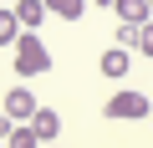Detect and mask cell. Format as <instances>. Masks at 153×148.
I'll return each instance as SVG.
<instances>
[{"instance_id":"cell-1","label":"cell","mask_w":153,"mask_h":148,"mask_svg":"<svg viewBox=\"0 0 153 148\" xmlns=\"http://www.w3.org/2000/svg\"><path fill=\"white\" fill-rule=\"evenodd\" d=\"M16 71H21V77H41V71H51V46H46L36 31H26V36L16 41Z\"/></svg>"},{"instance_id":"cell-2","label":"cell","mask_w":153,"mask_h":148,"mask_svg":"<svg viewBox=\"0 0 153 148\" xmlns=\"http://www.w3.org/2000/svg\"><path fill=\"white\" fill-rule=\"evenodd\" d=\"M102 112H107V118H148L153 107H148V97H143L138 87H123V92H112V97L102 102Z\"/></svg>"},{"instance_id":"cell-3","label":"cell","mask_w":153,"mask_h":148,"mask_svg":"<svg viewBox=\"0 0 153 148\" xmlns=\"http://www.w3.org/2000/svg\"><path fill=\"white\" fill-rule=\"evenodd\" d=\"M0 112H5L10 123H31V118H36V97H31L26 87H10V92H5V107H0Z\"/></svg>"},{"instance_id":"cell-4","label":"cell","mask_w":153,"mask_h":148,"mask_svg":"<svg viewBox=\"0 0 153 148\" xmlns=\"http://www.w3.org/2000/svg\"><path fill=\"white\" fill-rule=\"evenodd\" d=\"M26 128L36 133V143H51V138L61 133V112H56V107H36V118H31Z\"/></svg>"},{"instance_id":"cell-5","label":"cell","mask_w":153,"mask_h":148,"mask_svg":"<svg viewBox=\"0 0 153 148\" xmlns=\"http://www.w3.org/2000/svg\"><path fill=\"white\" fill-rule=\"evenodd\" d=\"M112 10L123 16V26H148V21H153L148 0H112Z\"/></svg>"},{"instance_id":"cell-6","label":"cell","mask_w":153,"mask_h":148,"mask_svg":"<svg viewBox=\"0 0 153 148\" xmlns=\"http://www.w3.org/2000/svg\"><path fill=\"white\" fill-rule=\"evenodd\" d=\"M16 21H21V31H36L41 21H46V5H41V0H16Z\"/></svg>"},{"instance_id":"cell-7","label":"cell","mask_w":153,"mask_h":148,"mask_svg":"<svg viewBox=\"0 0 153 148\" xmlns=\"http://www.w3.org/2000/svg\"><path fill=\"white\" fill-rule=\"evenodd\" d=\"M128 61H133V51H123V46H112V51H102V77H128Z\"/></svg>"},{"instance_id":"cell-8","label":"cell","mask_w":153,"mask_h":148,"mask_svg":"<svg viewBox=\"0 0 153 148\" xmlns=\"http://www.w3.org/2000/svg\"><path fill=\"white\" fill-rule=\"evenodd\" d=\"M26 31H21V21H16V10L10 5H0V46H16Z\"/></svg>"},{"instance_id":"cell-9","label":"cell","mask_w":153,"mask_h":148,"mask_svg":"<svg viewBox=\"0 0 153 148\" xmlns=\"http://www.w3.org/2000/svg\"><path fill=\"white\" fill-rule=\"evenodd\" d=\"M41 5H46L51 16H61V21H82V10H87V0H41Z\"/></svg>"},{"instance_id":"cell-10","label":"cell","mask_w":153,"mask_h":148,"mask_svg":"<svg viewBox=\"0 0 153 148\" xmlns=\"http://www.w3.org/2000/svg\"><path fill=\"white\" fill-rule=\"evenodd\" d=\"M5 148H41V143H36V133H31L26 123H10V138H5Z\"/></svg>"},{"instance_id":"cell-11","label":"cell","mask_w":153,"mask_h":148,"mask_svg":"<svg viewBox=\"0 0 153 148\" xmlns=\"http://www.w3.org/2000/svg\"><path fill=\"white\" fill-rule=\"evenodd\" d=\"M117 46H123V51L143 46V26H117Z\"/></svg>"},{"instance_id":"cell-12","label":"cell","mask_w":153,"mask_h":148,"mask_svg":"<svg viewBox=\"0 0 153 148\" xmlns=\"http://www.w3.org/2000/svg\"><path fill=\"white\" fill-rule=\"evenodd\" d=\"M138 51H143V56H153V21L143 26V46H138Z\"/></svg>"},{"instance_id":"cell-13","label":"cell","mask_w":153,"mask_h":148,"mask_svg":"<svg viewBox=\"0 0 153 148\" xmlns=\"http://www.w3.org/2000/svg\"><path fill=\"white\" fill-rule=\"evenodd\" d=\"M5 138H10V118L0 112V143H5Z\"/></svg>"},{"instance_id":"cell-14","label":"cell","mask_w":153,"mask_h":148,"mask_svg":"<svg viewBox=\"0 0 153 148\" xmlns=\"http://www.w3.org/2000/svg\"><path fill=\"white\" fill-rule=\"evenodd\" d=\"M87 5H112V0H87Z\"/></svg>"},{"instance_id":"cell-15","label":"cell","mask_w":153,"mask_h":148,"mask_svg":"<svg viewBox=\"0 0 153 148\" xmlns=\"http://www.w3.org/2000/svg\"><path fill=\"white\" fill-rule=\"evenodd\" d=\"M148 10H153V0H148Z\"/></svg>"},{"instance_id":"cell-16","label":"cell","mask_w":153,"mask_h":148,"mask_svg":"<svg viewBox=\"0 0 153 148\" xmlns=\"http://www.w3.org/2000/svg\"><path fill=\"white\" fill-rule=\"evenodd\" d=\"M0 148H5V143H0Z\"/></svg>"}]
</instances>
